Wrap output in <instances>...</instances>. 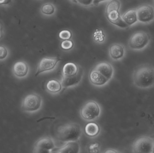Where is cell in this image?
I'll list each match as a JSON object with an SVG mask.
<instances>
[{
	"label": "cell",
	"instance_id": "cell-1",
	"mask_svg": "<svg viewBox=\"0 0 154 153\" xmlns=\"http://www.w3.org/2000/svg\"><path fill=\"white\" fill-rule=\"evenodd\" d=\"M134 85L141 90H148L154 87V67L144 65L137 68L133 73Z\"/></svg>",
	"mask_w": 154,
	"mask_h": 153
},
{
	"label": "cell",
	"instance_id": "cell-2",
	"mask_svg": "<svg viewBox=\"0 0 154 153\" xmlns=\"http://www.w3.org/2000/svg\"><path fill=\"white\" fill-rule=\"evenodd\" d=\"M82 134V128L79 125L76 123H69L59 128L57 136L60 142L66 143L79 141Z\"/></svg>",
	"mask_w": 154,
	"mask_h": 153
},
{
	"label": "cell",
	"instance_id": "cell-3",
	"mask_svg": "<svg viewBox=\"0 0 154 153\" xmlns=\"http://www.w3.org/2000/svg\"><path fill=\"white\" fill-rule=\"evenodd\" d=\"M121 3L119 0H112L106 8V16L109 22L119 28H126L128 26L122 19L119 12Z\"/></svg>",
	"mask_w": 154,
	"mask_h": 153
},
{
	"label": "cell",
	"instance_id": "cell-4",
	"mask_svg": "<svg viewBox=\"0 0 154 153\" xmlns=\"http://www.w3.org/2000/svg\"><path fill=\"white\" fill-rule=\"evenodd\" d=\"M43 103L42 98L36 93L26 95L22 102L21 109L24 112L34 113L41 109Z\"/></svg>",
	"mask_w": 154,
	"mask_h": 153
},
{
	"label": "cell",
	"instance_id": "cell-5",
	"mask_svg": "<svg viewBox=\"0 0 154 153\" xmlns=\"http://www.w3.org/2000/svg\"><path fill=\"white\" fill-rule=\"evenodd\" d=\"M101 113L99 104L94 101L86 102L80 110V115L83 120L92 122L98 119Z\"/></svg>",
	"mask_w": 154,
	"mask_h": 153
},
{
	"label": "cell",
	"instance_id": "cell-6",
	"mask_svg": "<svg viewBox=\"0 0 154 153\" xmlns=\"http://www.w3.org/2000/svg\"><path fill=\"white\" fill-rule=\"evenodd\" d=\"M150 36L145 31L136 32L130 37L128 42L129 47L134 51H142L148 46L150 42Z\"/></svg>",
	"mask_w": 154,
	"mask_h": 153
},
{
	"label": "cell",
	"instance_id": "cell-7",
	"mask_svg": "<svg viewBox=\"0 0 154 153\" xmlns=\"http://www.w3.org/2000/svg\"><path fill=\"white\" fill-rule=\"evenodd\" d=\"M154 141V139L150 137L143 136L139 137L133 144V152L152 153Z\"/></svg>",
	"mask_w": 154,
	"mask_h": 153
},
{
	"label": "cell",
	"instance_id": "cell-8",
	"mask_svg": "<svg viewBox=\"0 0 154 153\" xmlns=\"http://www.w3.org/2000/svg\"><path fill=\"white\" fill-rule=\"evenodd\" d=\"M57 148L54 139L49 137H46L40 138L35 143L33 153H52Z\"/></svg>",
	"mask_w": 154,
	"mask_h": 153
},
{
	"label": "cell",
	"instance_id": "cell-9",
	"mask_svg": "<svg viewBox=\"0 0 154 153\" xmlns=\"http://www.w3.org/2000/svg\"><path fill=\"white\" fill-rule=\"evenodd\" d=\"M138 22L144 24L154 20V8L150 4H143L136 9Z\"/></svg>",
	"mask_w": 154,
	"mask_h": 153
},
{
	"label": "cell",
	"instance_id": "cell-10",
	"mask_svg": "<svg viewBox=\"0 0 154 153\" xmlns=\"http://www.w3.org/2000/svg\"><path fill=\"white\" fill-rule=\"evenodd\" d=\"M60 59L57 57H44L40 61L35 74L37 76L41 74L51 72L55 70Z\"/></svg>",
	"mask_w": 154,
	"mask_h": 153
},
{
	"label": "cell",
	"instance_id": "cell-11",
	"mask_svg": "<svg viewBox=\"0 0 154 153\" xmlns=\"http://www.w3.org/2000/svg\"><path fill=\"white\" fill-rule=\"evenodd\" d=\"M84 75L83 69L79 66L78 73L74 76H63L61 79V83L63 89H69L78 86L82 81Z\"/></svg>",
	"mask_w": 154,
	"mask_h": 153
},
{
	"label": "cell",
	"instance_id": "cell-12",
	"mask_svg": "<svg viewBox=\"0 0 154 153\" xmlns=\"http://www.w3.org/2000/svg\"><path fill=\"white\" fill-rule=\"evenodd\" d=\"M94 69L104 77L111 81L115 74V70L112 65L107 62H101L96 65Z\"/></svg>",
	"mask_w": 154,
	"mask_h": 153
},
{
	"label": "cell",
	"instance_id": "cell-13",
	"mask_svg": "<svg viewBox=\"0 0 154 153\" xmlns=\"http://www.w3.org/2000/svg\"><path fill=\"white\" fill-rule=\"evenodd\" d=\"M29 68L28 64L23 61H19L14 63L12 67V72L15 77L20 79L28 76Z\"/></svg>",
	"mask_w": 154,
	"mask_h": 153
},
{
	"label": "cell",
	"instance_id": "cell-14",
	"mask_svg": "<svg viewBox=\"0 0 154 153\" xmlns=\"http://www.w3.org/2000/svg\"><path fill=\"white\" fill-rule=\"evenodd\" d=\"M89 80L92 85L97 87H104L110 81L94 68L90 73Z\"/></svg>",
	"mask_w": 154,
	"mask_h": 153
},
{
	"label": "cell",
	"instance_id": "cell-15",
	"mask_svg": "<svg viewBox=\"0 0 154 153\" xmlns=\"http://www.w3.org/2000/svg\"><path fill=\"white\" fill-rule=\"evenodd\" d=\"M109 56L114 61L122 60L125 55V49L122 45L115 44L110 46L109 49Z\"/></svg>",
	"mask_w": 154,
	"mask_h": 153
},
{
	"label": "cell",
	"instance_id": "cell-16",
	"mask_svg": "<svg viewBox=\"0 0 154 153\" xmlns=\"http://www.w3.org/2000/svg\"><path fill=\"white\" fill-rule=\"evenodd\" d=\"M54 152L59 153H78L80 152V145L76 142H70L66 143L62 147L56 149Z\"/></svg>",
	"mask_w": 154,
	"mask_h": 153
},
{
	"label": "cell",
	"instance_id": "cell-17",
	"mask_svg": "<svg viewBox=\"0 0 154 153\" xmlns=\"http://www.w3.org/2000/svg\"><path fill=\"white\" fill-rule=\"evenodd\" d=\"M46 89L49 93L56 95L60 93L63 88L61 81L54 79L48 82L46 85Z\"/></svg>",
	"mask_w": 154,
	"mask_h": 153
},
{
	"label": "cell",
	"instance_id": "cell-18",
	"mask_svg": "<svg viewBox=\"0 0 154 153\" xmlns=\"http://www.w3.org/2000/svg\"><path fill=\"white\" fill-rule=\"evenodd\" d=\"M122 18L128 27L135 24L138 22L136 9H131L127 11L123 14Z\"/></svg>",
	"mask_w": 154,
	"mask_h": 153
},
{
	"label": "cell",
	"instance_id": "cell-19",
	"mask_svg": "<svg viewBox=\"0 0 154 153\" xmlns=\"http://www.w3.org/2000/svg\"><path fill=\"white\" fill-rule=\"evenodd\" d=\"M85 134L91 138H95L99 135L100 128L95 122H90L87 124L85 127Z\"/></svg>",
	"mask_w": 154,
	"mask_h": 153
},
{
	"label": "cell",
	"instance_id": "cell-20",
	"mask_svg": "<svg viewBox=\"0 0 154 153\" xmlns=\"http://www.w3.org/2000/svg\"><path fill=\"white\" fill-rule=\"evenodd\" d=\"M79 66L73 63H68L64 65L62 70V76H74L78 73Z\"/></svg>",
	"mask_w": 154,
	"mask_h": 153
},
{
	"label": "cell",
	"instance_id": "cell-21",
	"mask_svg": "<svg viewBox=\"0 0 154 153\" xmlns=\"http://www.w3.org/2000/svg\"><path fill=\"white\" fill-rule=\"evenodd\" d=\"M41 11L43 14L51 15L55 12V8L51 4H45L42 7Z\"/></svg>",
	"mask_w": 154,
	"mask_h": 153
},
{
	"label": "cell",
	"instance_id": "cell-22",
	"mask_svg": "<svg viewBox=\"0 0 154 153\" xmlns=\"http://www.w3.org/2000/svg\"><path fill=\"white\" fill-rule=\"evenodd\" d=\"M59 37L60 39L63 40H70L72 37L71 32L68 30L61 31L59 34Z\"/></svg>",
	"mask_w": 154,
	"mask_h": 153
},
{
	"label": "cell",
	"instance_id": "cell-23",
	"mask_svg": "<svg viewBox=\"0 0 154 153\" xmlns=\"http://www.w3.org/2000/svg\"><path fill=\"white\" fill-rule=\"evenodd\" d=\"M73 46H74V43L70 40H64L61 42V47L64 50H69L71 49Z\"/></svg>",
	"mask_w": 154,
	"mask_h": 153
},
{
	"label": "cell",
	"instance_id": "cell-24",
	"mask_svg": "<svg viewBox=\"0 0 154 153\" xmlns=\"http://www.w3.org/2000/svg\"><path fill=\"white\" fill-rule=\"evenodd\" d=\"M88 150L89 152L90 153L100 152V146L99 144L97 143L91 144L88 147Z\"/></svg>",
	"mask_w": 154,
	"mask_h": 153
},
{
	"label": "cell",
	"instance_id": "cell-25",
	"mask_svg": "<svg viewBox=\"0 0 154 153\" xmlns=\"http://www.w3.org/2000/svg\"><path fill=\"white\" fill-rule=\"evenodd\" d=\"M8 52L7 49L3 46H0V60H3L7 57Z\"/></svg>",
	"mask_w": 154,
	"mask_h": 153
},
{
	"label": "cell",
	"instance_id": "cell-26",
	"mask_svg": "<svg viewBox=\"0 0 154 153\" xmlns=\"http://www.w3.org/2000/svg\"><path fill=\"white\" fill-rule=\"evenodd\" d=\"M93 0H77V3L84 6H89L93 3Z\"/></svg>",
	"mask_w": 154,
	"mask_h": 153
},
{
	"label": "cell",
	"instance_id": "cell-27",
	"mask_svg": "<svg viewBox=\"0 0 154 153\" xmlns=\"http://www.w3.org/2000/svg\"><path fill=\"white\" fill-rule=\"evenodd\" d=\"M11 0H0V4H8L11 3Z\"/></svg>",
	"mask_w": 154,
	"mask_h": 153
},
{
	"label": "cell",
	"instance_id": "cell-28",
	"mask_svg": "<svg viewBox=\"0 0 154 153\" xmlns=\"http://www.w3.org/2000/svg\"><path fill=\"white\" fill-rule=\"evenodd\" d=\"M119 151H117L116 150H114V149H108L106 151H105L104 153H119Z\"/></svg>",
	"mask_w": 154,
	"mask_h": 153
},
{
	"label": "cell",
	"instance_id": "cell-29",
	"mask_svg": "<svg viewBox=\"0 0 154 153\" xmlns=\"http://www.w3.org/2000/svg\"><path fill=\"white\" fill-rule=\"evenodd\" d=\"M107 1V0H93V4L94 5L98 4L102 2L105 1Z\"/></svg>",
	"mask_w": 154,
	"mask_h": 153
},
{
	"label": "cell",
	"instance_id": "cell-30",
	"mask_svg": "<svg viewBox=\"0 0 154 153\" xmlns=\"http://www.w3.org/2000/svg\"><path fill=\"white\" fill-rule=\"evenodd\" d=\"M2 36V28L1 25H0V38Z\"/></svg>",
	"mask_w": 154,
	"mask_h": 153
},
{
	"label": "cell",
	"instance_id": "cell-31",
	"mask_svg": "<svg viewBox=\"0 0 154 153\" xmlns=\"http://www.w3.org/2000/svg\"><path fill=\"white\" fill-rule=\"evenodd\" d=\"M73 2L75 3H77V0H71Z\"/></svg>",
	"mask_w": 154,
	"mask_h": 153
},
{
	"label": "cell",
	"instance_id": "cell-32",
	"mask_svg": "<svg viewBox=\"0 0 154 153\" xmlns=\"http://www.w3.org/2000/svg\"><path fill=\"white\" fill-rule=\"evenodd\" d=\"M152 153H154V141L153 144V147L152 152Z\"/></svg>",
	"mask_w": 154,
	"mask_h": 153
},
{
	"label": "cell",
	"instance_id": "cell-33",
	"mask_svg": "<svg viewBox=\"0 0 154 153\" xmlns=\"http://www.w3.org/2000/svg\"></svg>",
	"mask_w": 154,
	"mask_h": 153
}]
</instances>
